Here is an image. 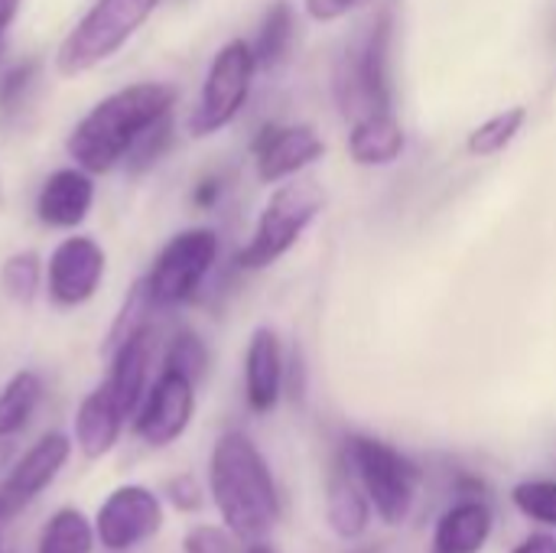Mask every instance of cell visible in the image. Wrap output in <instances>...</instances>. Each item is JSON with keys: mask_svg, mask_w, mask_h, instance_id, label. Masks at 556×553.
<instances>
[{"mask_svg": "<svg viewBox=\"0 0 556 553\" xmlns=\"http://www.w3.org/2000/svg\"><path fill=\"white\" fill-rule=\"evenodd\" d=\"M20 13V0H0V55H3V42H7V29L13 26Z\"/></svg>", "mask_w": 556, "mask_h": 553, "instance_id": "cell-35", "label": "cell"}, {"mask_svg": "<svg viewBox=\"0 0 556 553\" xmlns=\"http://www.w3.org/2000/svg\"><path fill=\"white\" fill-rule=\"evenodd\" d=\"M511 502H515V508H518V512H525L528 518H534V521H541V525H551V528H556L554 479H531V482L515 486Z\"/></svg>", "mask_w": 556, "mask_h": 553, "instance_id": "cell-28", "label": "cell"}, {"mask_svg": "<svg viewBox=\"0 0 556 553\" xmlns=\"http://www.w3.org/2000/svg\"><path fill=\"white\" fill-rule=\"evenodd\" d=\"M280 388H283V352H280V339L274 329L261 326L254 329L251 342H248V355H244V394H248V407L254 414H267L277 407L280 401Z\"/></svg>", "mask_w": 556, "mask_h": 553, "instance_id": "cell-16", "label": "cell"}, {"mask_svg": "<svg viewBox=\"0 0 556 553\" xmlns=\"http://www.w3.org/2000/svg\"><path fill=\"white\" fill-rule=\"evenodd\" d=\"M248 553H274V551H270L264 541H257V544H251V548H248Z\"/></svg>", "mask_w": 556, "mask_h": 553, "instance_id": "cell-37", "label": "cell"}, {"mask_svg": "<svg viewBox=\"0 0 556 553\" xmlns=\"http://www.w3.org/2000/svg\"><path fill=\"white\" fill-rule=\"evenodd\" d=\"M182 551L186 553H238L235 548V535L228 528H215V525H199L189 528L182 538Z\"/></svg>", "mask_w": 556, "mask_h": 553, "instance_id": "cell-30", "label": "cell"}, {"mask_svg": "<svg viewBox=\"0 0 556 553\" xmlns=\"http://www.w3.org/2000/svg\"><path fill=\"white\" fill-rule=\"evenodd\" d=\"M156 7L160 0H94L55 52L59 75L75 78L111 59L153 16Z\"/></svg>", "mask_w": 556, "mask_h": 553, "instance_id": "cell-3", "label": "cell"}, {"mask_svg": "<svg viewBox=\"0 0 556 553\" xmlns=\"http://www.w3.org/2000/svg\"><path fill=\"white\" fill-rule=\"evenodd\" d=\"M91 202H94L91 173H85L81 166H65L42 183L36 196V218L49 228H75L88 218Z\"/></svg>", "mask_w": 556, "mask_h": 553, "instance_id": "cell-14", "label": "cell"}, {"mask_svg": "<svg viewBox=\"0 0 556 553\" xmlns=\"http://www.w3.org/2000/svg\"><path fill=\"white\" fill-rule=\"evenodd\" d=\"M42 280V264L33 251L10 254L0 267V290L16 303H33Z\"/></svg>", "mask_w": 556, "mask_h": 553, "instance_id": "cell-26", "label": "cell"}, {"mask_svg": "<svg viewBox=\"0 0 556 553\" xmlns=\"http://www.w3.org/2000/svg\"><path fill=\"white\" fill-rule=\"evenodd\" d=\"M525 121H528V111L525 108H508V111L489 117L485 124H479L469 134V140H466V150L472 156H495V153H502L521 134Z\"/></svg>", "mask_w": 556, "mask_h": 553, "instance_id": "cell-24", "label": "cell"}, {"mask_svg": "<svg viewBox=\"0 0 556 553\" xmlns=\"http://www.w3.org/2000/svg\"><path fill=\"white\" fill-rule=\"evenodd\" d=\"M163 368L179 372V375H186L192 385H199L202 375H205V368H208V349H205V342H202L195 332H179V336L169 342V352H166Z\"/></svg>", "mask_w": 556, "mask_h": 553, "instance_id": "cell-29", "label": "cell"}, {"mask_svg": "<svg viewBox=\"0 0 556 553\" xmlns=\"http://www.w3.org/2000/svg\"><path fill=\"white\" fill-rule=\"evenodd\" d=\"M254 49L244 39H231L218 49V55L208 65L199 104L189 117L192 137H208L222 127H228L238 111L244 108L251 95V78H254Z\"/></svg>", "mask_w": 556, "mask_h": 553, "instance_id": "cell-7", "label": "cell"}, {"mask_svg": "<svg viewBox=\"0 0 556 553\" xmlns=\"http://www.w3.org/2000/svg\"><path fill=\"white\" fill-rule=\"evenodd\" d=\"M384 62H388V16H381L368 29V36L342 55L336 68V101L352 124L368 114L391 111Z\"/></svg>", "mask_w": 556, "mask_h": 553, "instance_id": "cell-6", "label": "cell"}, {"mask_svg": "<svg viewBox=\"0 0 556 553\" xmlns=\"http://www.w3.org/2000/svg\"><path fill=\"white\" fill-rule=\"evenodd\" d=\"M104 248L94 238H65L49 257V297L59 306H81L94 297L104 277Z\"/></svg>", "mask_w": 556, "mask_h": 553, "instance_id": "cell-11", "label": "cell"}, {"mask_svg": "<svg viewBox=\"0 0 556 553\" xmlns=\"http://www.w3.org/2000/svg\"><path fill=\"white\" fill-rule=\"evenodd\" d=\"M345 466L365 489L375 515L384 525H404L417 502V466L401 456L394 447L371 440V437H349L345 440Z\"/></svg>", "mask_w": 556, "mask_h": 553, "instance_id": "cell-4", "label": "cell"}, {"mask_svg": "<svg viewBox=\"0 0 556 553\" xmlns=\"http://www.w3.org/2000/svg\"><path fill=\"white\" fill-rule=\"evenodd\" d=\"M169 502L179 508V512H199L202 508V489L192 476H179L169 482Z\"/></svg>", "mask_w": 556, "mask_h": 553, "instance_id": "cell-32", "label": "cell"}, {"mask_svg": "<svg viewBox=\"0 0 556 553\" xmlns=\"http://www.w3.org/2000/svg\"><path fill=\"white\" fill-rule=\"evenodd\" d=\"M290 39H293V10L287 0H277L267 13H264V23L257 29V39H254V62L270 68L277 65L287 49H290Z\"/></svg>", "mask_w": 556, "mask_h": 553, "instance_id": "cell-23", "label": "cell"}, {"mask_svg": "<svg viewBox=\"0 0 556 553\" xmlns=\"http://www.w3.org/2000/svg\"><path fill=\"white\" fill-rule=\"evenodd\" d=\"M192 411H195V385L186 375L163 368V375L147 391L137 411V437L153 450L169 447L186 433Z\"/></svg>", "mask_w": 556, "mask_h": 553, "instance_id": "cell-10", "label": "cell"}, {"mask_svg": "<svg viewBox=\"0 0 556 553\" xmlns=\"http://www.w3.org/2000/svg\"><path fill=\"white\" fill-rule=\"evenodd\" d=\"M7 521V512H3V505H0V525Z\"/></svg>", "mask_w": 556, "mask_h": 553, "instance_id": "cell-38", "label": "cell"}, {"mask_svg": "<svg viewBox=\"0 0 556 553\" xmlns=\"http://www.w3.org/2000/svg\"><path fill=\"white\" fill-rule=\"evenodd\" d=\"M251 150H254L261 183H280L287 176H296L309 163H316L326 153V143L309 124H293V127L267 124L254 137Z\"/></svg>", "mask_w": 556, "mask_h": 553, "instance_id": "cell-13", "label": "cell"}, {"mask_svg": "<svg viewBox=\"0 0 556 553\" xmlns=\"http://www.w3.org/2000/svg\"><path fill=\"white\" fill-rule=\"evenodd\" d=\"M176 104V88L166 81H137L108 98H101L68 134L65 150L85 173H111L137 143V137L169 114Z\"/></svg>", "mask_w": 556, "mask_h": 553, "instance_id": "cell-1", "label": "cell"}, {"mask_svg": "<svg viewBox=\"0 0 556 553\" xmlns=\"http://www.w3.org/2000/svg\"><path fill=\"white\" fill-rule=\"evenodd\" d=\"M163 528V505L143 486L114 489L94 518V535L108 551H130Z\"/></svg>", "mask_w": 556, "mask_h": 553, "instance_id": "cell-9", "label": "cell"}, {"mask_svg": "<svg viewBox=\"0 0 556 553\" xmlns=\"http://www.w3.org/2000/svg\"><path fill=\"white\" fill-rule=\"evenodd\" d=\"M404 150V127L391 111L368 114L352 124L349 134V153L358 166H388Z\"/></svg>", "mask_w": 556, "mask_h": 553, "instance_id": "cell-19", "label": "cell"}, {"mask_svg": "<svg viewBox=\"0 0 556 553\" xmlns=\"http://www.w3.org/2000/svg\"><path fill=\"white\" fill-rule=\"evenodd\" d=\"M306 3V13L319 23H332V20H342L358 0H303Z\"/></svg>", "mask_w": 556, "mask_h": 553, "instance_id": "cell-33", "label": "cell"}, {"mask_svg": "<svg viewBox=\"0 0 556 553\" xmlns=\"http://www.w3.org/2000/svg\"><path fill=\"white\" fill-rule=\"evenodd\" d=\"M212 502L222 512L225 528L244 541H264L280 521V499L267 460L251 443V437L231 430L218 437L208 463Z\"/></svg>", "mask_w": 556, "mask_h": 553, "instance_id": "cell-2", "label": "cell"}, {"mask_svg": "<svg viewBox=\"0 0 556 553\" xmlns=\"http://www.w3.org/2000/svg\"><path fill=\"white\" fill-rule=\"evenodd\" d=\"M319 209H323V189L316 183L280 186L267 199L261 222L254 228V238L241 248L238 264L244 271H261V267H270L274 261H280L300 241V235L309 228V222L319 215Z\"/></svg>", "mask_w": 556, "mask_h": 553, "instance_id": "cell-5", "label": "cell"}, {"mask_svg": "<svg viewBox=\"0 0 556 553\" xmlns=\"http://www.w3.org/2000/svg\"><path fill=\"white\" fill-rule=\"evenodd\" d=\"M511 553H556V535H547V531L531 535V538H525Z\"/></svg>", "mask_w": 556, "mask_h": 553, "instance_id": "cell-34", "label": "cell"}, {"mask_svg": "<svg viewBox=\"0 0 556 553\" xmlns=\"http://www.w3.org/2000/svg\"><path fill=\"white\" fill-rule=\"evenodd\" d=\"M169 143H173V111L169 114H163L160 121H153L140 137H137V143L130 147V153L124 156V163H127V169L130 173H143V169H150L166 150H169Z\"/></svg>", "mask_w": 556, "mask_h": 553, "instance_id": "cell-27", "label": "cell"}, {"mask_svg": "<svg viewBox=\"0 0 556 553\" xmlns=\"http://www.w3.org/2000/svg\"><path fill=\"white\" fill-rule=\"evenodd\" d=\"M42 398V378L36 372H16L0 391V440L20 433Z\"/></svg>", "mask_w": 556, "mask_h": 553, "instance_id": "cell-21", "label": "cell"}, {"mask_svg": "<svg viewBox=\"0 0 556 553\" xmlns=\"http://www.w3.org/2000/svg\"><path fill=\"white\" fill-rule=\"evenodd\" d=\"M0 205H3V183H0Z\"/></svg>", "mask_w": 556, "mask_h": 553, "instance_id": "cell-39", "label": "cell"}, {"mask_svg": "<svg viewBox=\"0 0 556 553\" xmlns=\"http://www.w3.org/2000/svg\"><path fill=\"white\" fill-rule=\"evenodd\" d=\"M153 349H156V336L150 326H143L140 332H134L127 342H121L111 352V391L124 411V417H134L147 398V381H150V362H153Z\"/></svg>", "mask_w": 556, "mask_h": 553, "instance_id": "cell-15", "label": "cell"}, {"mask_svg": "<svg viewBox=\"0 0 556 553\" xmlns=\"http://www.w3.org/2000/svg\"><path fill=\"white\" fill-rule=\"evenodd\" d=\"M124 411L111 391V385L104 381L101 388H94L75 414V447L85 460H101L114 450L117 437H121V424H124Z\"/></svg>", "mask_w": 556, "mask_h": 553, "instance_id": "cell-17", "label": "cell"}, {"mask_svg": "<svg viewBox=\"0 0 556 553\" xmlns=\"http://www.w3.org/2000/svg\"><path fill=\"white\" fill-rule=\"evenodd\" d=\"M222 196V183L218 179H202L199 189H195V205H215V199Z\"/></svg>", "mask_w": 556, "mask_h": 553, "instance_id": "cell-36", "label": "cell"}, {"mask_svg": "<svg viewBox=\"0 0 556 553\" xmlns=\"http://www.w3.org/2000/svg\"><path fill=\"white\" fill-rule=\"evenodd\" d=\"M94 538L98 535H94V528L88 525V518L81 512L62 508L46 521L36 553H91Z\"/></svg>", "mask_w": 556, "mask_h": 553, "instance_id": "cell-22", "label": "cell"}, {"mask_svg": "<svg viewBox=\"0 0 556 553\" xmlns=\"http://www.w3.org/2000/svg\"><path fill=\"white\" fill-rule=\"evenodd\" d=\"M153 310H156V306H153V300H150V293H147V284L137 280V284L127 290L124 303H121V313H117V319H114V326H111V332H108L104 352L111 355L121 342H127L134 332H140L143 326H150Z\"/></svg>", "mask_w": 556, "mask_h": 553, "instance_id": "cell-25", "label": "cell"}, {"mask_svg": "<svg viewBox=\"0 0 556 553\" xmlns=\"http://www.w3.org/2000/svg\"><path fill=\"white\" fill-rule=\"evenodd\" d=\"M492 538V512L479 499L453 505L433 535V553H479Z\"/></svg>", "mask_w": 556, "mask_h": 553, "instance_id": "cell-18", "label": "cell"}, {"mask_svg": "<svg viewBox=\"0 0 556 553\" xmlns=\"http://www.w3.org/2000/svg\"><path fill=\"white\" fill-rule=\"evenodd\" d=\"M215 257H218V235L208 228H189L169 238V244L160 251L150 274L143 277L153 306L166 310L186 303L208 277Z\"/></svg>", "mask_w": 556, "mask_h": 553, "instance_id": "cell-8", "label": "cell"}, {"mask_svg": "<svg viewBox=\"0 0 556 553\" xmlns=\"http://www.w3.org/2000/svg\"><path fill=\"white\" fill-rule=\"evenodd\" d=\"M326 518L329 528L342 538V541H355L368 531L371 521V502L365 495V489L358 486V479L345 469H339L329 479V492H326Z\"/></svg>", "mask_w": 556, "mask_h": 553, "instance_id": "cell-20", "label": "cell"}, {"mask_svg": "<svg viewBox=\"0 0 556 553\" xmlns=\"http://www.w3.org/2000/svg\"><path fill=\"white\" fill-rule=\"evenodd\" d=\"M36 68H39V62L26 59L0 78V111H16V104L23 101V95L29 91V85L36 78Z\"/></svg>", "mask_w": 556, "mask_h": 553, "instance_id": "cell-31", "label": "cell"}, {"mask_svg": "<svg viewBox=\"0 0 556 553\" xmlns=\"http://www.w3.org/2000/svg\"><path fill=\"white\" fill-rule=\"evenodd\" d=\"M72 456V440L65 433H46L39 437L20 460L16 466L7 473L3 486H0V505L10 515L23 512L68 463Z\"/></svg>", "mask_w": 556, "mask_h": 553, "instance_id": "cell-12", "label": "cell"}]
</instances>
